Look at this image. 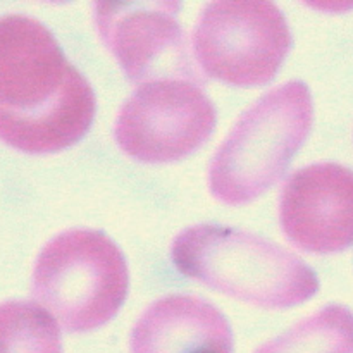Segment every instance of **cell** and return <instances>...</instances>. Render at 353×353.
<instances>
[{
  "instance_id": "obj_1",
  "label": "cell",
  "mask_w": 353,
  "mask_h": 353,
  "mask_svg": "<svg viewBox=\"0 0 353 353\" xmlns=\"http://www.w3.org/2000/svg\"><path fill=\"white\" fill-rule=\"evenodd\" d=\"M95 95L54 34L33 17H0V140L26 154H52L81 140Z\"/></svg>"
},
{
  "instance_id": "obj_2",
  "label": "cell",
  "mask_w": 353,
  "mask_h": 353,
  "mask_svg": "<svg viewBox=\"0 0 353 353\" xmlns=\"http://www.w3.org/2000/svg\"><path fill=\"white\" fill-rule=\"evenodd\" d=\"M171 255L186 278L264 309L299 305L319 290L316 272L302 259L234 228H188L178 234Z\"/></svg>"
},
{
  "instance_id": "obj_3",
  "label": "cell",
  "mask_w": 353,
  "mask_h": 353,
  "mask_svg": "<svg viewBox=\"0 0 353 353\" xmlns=\"http://www.w3.org/2000/svg\"><path fill=\"white\" fill-rule=\"evenodd\" d=\"M309 88L290 81L262 95L230 131L210 165V192L240 205L279 181L312 128Z\"/></svg>"
},
{
  "instance_id": "obj_4",
  "label": "cell",
  "mask_w": 353,
  "mask_h": 353,
  "mask_svg": "<svg viewBox=\"0 0 353 353\" xmlns=\"http://www.w3.org/2000/svg\"><path fill=\"white\" fill-rule=\"evenodd\" d=\"M128 285L123 254L100 231L59 234L45 245L34 264V299L71 333L109 323L126 299Z\"/></svg>"
},
{
  "instance_id": "obj_5",
  "label": "cell",
  "mask_w": 353,
  "mask_h": 353,
  "mask_svg": "<svg viewBox=\"0 0 353 353\" xmlns=\"http://www.w3.org/2000/svg\"><path fill=\"white\" fill-rule=\"evenodd\" d=\"M292 47L281 10L261 0H223L203 9L195 31V57L205 74L234 86L271 81Z\"/></svg>"
},
{
  "instance_id": "obj_6",
  "label": "cell",
  "mask_w": 353,
  "mask_h": 353,
  "mask_svg": "<svg viewBox=\"0 0 353 353\" xmlns=\"http://www.w3.org/2000/svg\"><path fill=\"white\" fill-rule=\"evenodd\" d=\"M216 126L209 97L190 79L165 78L140 85L121 109L116 140L141 162H172L202 147Z\"/></svg>"
},
{
  "instance_id": "obj_7",
  "label": "cell",
  "mask_w": 353,
  "mask_h": 353,
  "mask_svg": "<svg viewBox=\"0 0 353 353\" xmlns=\"http://www.w3.org/2000/svg\"><path fill=\"white\" fill-rule=\"evenodd\" d=\"M176 2H99L97 26L107 47L133 81L192 78Z\"/></svg>"
},
{
  "instance_id": "obj_8",
  "label": "cell",
  "mask_w": 353,
  "mask_h": 353,
  "mask_svg": "<svg viewBox=\"0 0 353 353\" xmlns=\"http://www.w3.org/2000/svg\"><path fill=\"white\" fill-rule=\"evenodd\" d=\"M279 212L283 231L302 250H345L353 245V171L324 162L293 172Z\"/></svg>"
},
{
  "instance_id": "obj_9",
  "label": "cell",
  "mask_w": 353,
  "mask_h": 353,
  "mask_svg": "<svg viewBox=\"0 0 353 353\" xmlns=\"http://www.w3.org/2000/svg\"><path fill=\"white\" fill-rule=\"evenodd\" d=\"M130 345L131 353H233V333L212 303L171 295L145 310Z\"/></svg>"
},
{
  "instance_id": "obj_10",
  "label": "cell",
  "mask_w": 353,
  "mask_h": 353,
  "mask_svg": "<svg viewBox=\"0 0 353 353\" xmlns=\"http://www.w3.org/2000/svg\"><path fill=\"white\" fill-rule=\"evenodd\" d=\"M255 353H353V312L341 305L324 307Z\"/></svg>"
},
{
  "instance_id": "obj_11",
  "label": "cell",
  "mask_w": 353,
  "mask_h": 353,
  "mask_svg": "<svg viewBox=\"0 0 353 353\" xmlns=\"http://www.w3.org/2000/svg\"><path fill=\"white\" fill-rule=\"evenodd\" d=\"M0 353H62L57 321L34 302L0 303Z\"/></svg>"
}]
</instances>
